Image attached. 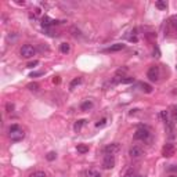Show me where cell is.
Returning <instances> with one entry per match:
<instances>
[{
    "label": "cell",
    "instance_id": "cell-1",
    "mask_svg": "<svg viewBox=\"0 0 177 177\" xmlns=\"http://www.w3.org/2000/svg\"><path fill=\"white\" fill-rule=\"evenodd\" d=\"M8 134H10L11 141H14V143L21 141L22 138L25 137V133H24V130L19 127V125H11L10 129H8Z\"/></svg>",
    "mask_w": 177,
    "mask_h": 177
},
{
    "label": "cell",
    "instance_id": "cell-2",
    "mask_svg": "<svg viewBox=\"0 0 177 177\" xmlns=\"http://www.w3.org/2000/svg\"><path fill=\"white\" fill-rule=\"evenodd\" d=\"M149 136H151V131H149V129L147 126H138V129L134 133V138L136 140H141V141L148 140Z\"/></svg>",
    "mask_w": 177,
    "mask_h": 177
},
{
    "label": "cell",
    "instance_id": "cell-3",
    "mask_svg": "<svg viewBox=\"0 0 177 177\" xmlns=\"http://www.w3.org/2000/svg\"><path fill=\"white\" fill-rule=\"evenodd\" d=\"M19 53H21V57H24V58H32L33 55L36 54V50H35V47L31 46V44H24V46L21 47Z\"/></svg>",
    "mask_w": 177,
    "mask_h": 177
},
{
    "label": "cell",
    "instance_id": "cell-4",
    "mask_svg": "<svg viewBox=\"0 0 177 177\" xmlns=\"http://www.w3.org/2000/svg\"><path fill=\"white\" fill-rule=\"evenodd\" d=\"M174 154H176V147H174V144H172V143H167V144L163 145L162 155L165 156V158H172Z\"/></svg>",
    "mask_w": 177,
    "mask_h": 177
},
{
    "label": "cell",
    "instance_id": "cell-5",
    "mask_svg": "<svg viewBox=\"0 0 177 177\" xmlns=\"http://www.w3.org/2000/svg\"><path fill=\"white\" fill-rule=\"evenodd\" d=\"M129 155L131 159H140L141 156L144 155V149L141 148L140 145H133L130 149H129Z\"/></svg>",
    "mask_w": 177,
    "mask_h": 177
},
{
    "label": "cell",
    "instance_id": "cell-6",
    "mask_svg": "<svg viewBox=\"0 0 177 177\" xmlns=\"http://www.w3.org/2000/svg\"><path fill=\"white\" fill-rule=\"evenodd\" d=\"M147 76H148V79L151 82H156L159 79V66L154 65L148 69V72H147Z\"/></svg>",
    "mask_w": 177,
    "mask_h": 177
},
{
    "label": "cell",
    "instance_id": "cell-7",
    "mask_svg": "<svg viewBox=\"0 0 177 177\" xmlns=\"http://www.w3.org/2000/svg\"><path fill=\"white\" fill-rule=\"evenodd\" d=\"M115 166V156L114 155H105L104 156V161H102V167L107 170L112 169Z\"/></svg>",
    "mask_w": 177,
    "mask_h": 177
},
{
    "label": "cell",
    "instance_id": "cell-8",
    "mask_svg": "<svg viewBox=\"0 0 177 177\" xmlns=\"http://www.w3.org/2000/svg\"><path fill=\"white\" fill-rule=\"evenodd\" d=\"M118 151H119V144H118V143H112V144H108L104 148V154H105V155H115Z\"/></svg>",
    "mask_w": 177,
    "mask_h": 177
},
{
    "label": "cell",
    "instance_id": "cell-9",
    "mask_svg": "<svg viewBox=\"0 0 177 177\" xmlns=\"http://www.w3.org/2000/svg\"><path fill=\"white\" fill-rule=\"evenodd\" d=\"M55 24H58L57 19H53V18H50V17H47V15H44L43 18H42V25H43L44 28L53 26V25H55Z\"/></svg>",
    "mask_w": 177,
    "mask_h": 177
},
{
    "label": "cell",
    "instance_id": "cell-10",
    "mask_svg": "<svg viewBox=\"0 0 177 177\" xmlns=\"http://www.w3.org/2000/svg\"><path fill=\"white\" fill-rule=\"evenodd\" d=\"M125 49V44L123 43H115V44H112L111 47H108L105 51H109V53H114V51H120Z\"/></svg>",
    "mask_w": 177,
    "mask_h": 177
},
{
    "label": "cell",
    "instance_id": "cell-11",
    "mask_svg": "<svg viewBox=\"0 0 177 177\" xmlns=\"http://www.w3.org/2000/svg\"><path fill=\"white\" fill-rule=\"evenodd\" d=\"M93 107H94L93 101H91V100H86V101H84L83 104L80 105V109H82L83 112H87V111H90V109L93 108Z\"/></svg>",
    "mask_w": 177,
    "mask_h": 177
},
{
    "label": "cell",
    "instance_id": "cell-12",
    "mask_svg": "<svg viewBox=\"0 0 177 177\" xmlns=\"http://www.w3.org/2000/svg\"><path fill=\"white\" fill-rule=\"evenodd\" d=\"M165 129H166V133L169 134L170 137H173V131H174L173 122H170V120H167V122H165Z\"/></svg>",
    "mask_w": 177,
    "mask_h": 177
},
{
    "label": "cell",
    "instance_id": "cell-13",
    "mask_svg": "<svg viewBox=\"0 0 177 177\" xmlns=\"http://www.w3.org/2000/svg\"><path fill=\"white\" fill-rule=\"evenodd\" d=\"M87 120L86 119H79V120H76L75 123V126H73V129H75V131H79L82 127H83V125H86Z\"/></svg>",
    "mask_w": 177,
    "mask_h": 177
},
{
    "label": "cell",
    "instance_id": "cell-14",
    "mask_svg": "<svg viewBox=\"0 0 177 177\" xmlns=\"http://www.w3.org/2000/svg\"><path fill=\"white\" fill-rule=\"evenodd\" d=\"M76 149H78V152H79V154H86V152H89V145H86V144H78Z\"/></svg>",
    "mask_w": 177,
    "mask_h": 177
},
{
    "label": "cell",
    "instance_id": "cell-15",
    "mask_svg": "<svg viewBox=\"0 0 177 177\" xmlns=\"http://www.w3.org/2000/svg\"><path fill=\"white\" fill-rule=\"evenodd\" d=\"M82 83V78H75V79L71 82V84H69V90H73L76 86H79V84Z\"/></svg>",
    "mask_w": 177,
    "mask_h": 177
},
{
    "label": "cell",
    "instance_id": "cell-16",
    "mask_svg": "<svg viewBox=\"0 0 177 177\" xmlns=\"http://www.w3.org/2000/svg\"><path fill=\"white\" fill-rule=\"evenodd\" d=\"M123 177H144V176H141V174H138L137 172H136V170H133V169H129L126 172V173H125V176Z\"/></svg>",
    "mask_w": 177,
    "mask_h": 177
},
{
    "label": "cell",
    "instance_id": "cell-17",
    "mask_svg": "<svg viewBox=\"0 0 177 177\" xmlns=\"http://www.w3.org/2000/svg\"><path fill=\"white\" fill-rule=\"evenodd\" d=\"M169 24H170V26H172L174 31H177V15H172V17H170Z\"/></svg>",
    "mask_w": 177,
    "mask_h": 177
},
{
    "label": "cell",
    "instance_id": "cell-18",
    "mask_svg": "<svg viewBox=\"0 0 177 177\" xmlns=\"http://www.w3.org/2000/svg\"><path fill=\"white\" fill-rule=\"evenodd\" d=\"M118 82H119V83H123V84L133 83V82H134V78H131V76H127V78H120Z\"/></svg>",
    "mask_w": 177,
    "mask_h": 177
},
{
    "label": "cell",
    "instance_id": "cell-19",
    "mask_svg": "<svg viewBox=\"0 0 177 177\" xmlns=\"http://www.w3.org/2000/svg\"><path fill=\"white\" fill-rule=\"evenodd\" d=\"M170 114H172V119H173V122H177V104L173 105V107L170 108Z\"/></svg>",
    "mask_w": 177,
    "mask_h": 177
},
{
    "label": "cell",
    "instance_id": "cell-20",
    "mask_svg": "<svg viewBox=\"0 0 177 177\" xmlns=\"http://www.w3.org/2000/svg\"><path fill=\"white\" fill-rule=\"evenodd\" d=\"M60 50H61V53L66 54V53H69V50H71V46H69L68 43H61V46H60Z\"/></svg>",
    "mask_w": 177,
    "mask_h": 177
},
{
    "label": "cell",
    "instance_id": "cell-21",
    "mask_svg": "<svg viewBox=\"0 0 177 177\" xmlns=\"http://www.w3.org/2000/svg\"><path fill=\"white\" fill-rule=\"evenodd\" d=\"M29 177H47V174L44 172H42V170H36V172L29 174Z\"/></svg>",
    "mask_w": 177,
    "mask_h": 177
},
{
    "label": "cell",
    "instance_id": "cell-22",
    "mask_svg": "<svg viewBox=\"0 0 177 177\" xmlns=\"http://www.w3.org/2000/svg\"><path fill=\"white\" fill-rule=\"evenodd\" d=\"M155 6L159 8V10H166L167 3H166V1H162V0H159V1H156V3H155Z\"/></svg>",
    "mask_w": 177,
    "mask_h": 177
},
{
    "label": "cell",
    "instance_id": "cell-23",
    "mask_svg": "<svg viewBox=\"0 0 177 177\" xmlns=\"http://www.w3.org/2000/svg\"><path fill=\"white\" fill-rule=\"evenodd\" d=\"M55 158H57V154H55L54 151L49 152V154H47V155H46V159H47V161H50V162H51V161H54Z\"/></svg>",
    "mask_w": 177,
    "mask_h": 177
},
{
    "label": "cell",
    "instance_id": "cell-24",
    "mask_svg": "<svg viewBox=\"0 0 177 177\" xmlns=\"http://www.w3.org/2000/svg\"><path fill=\"white\" fill-rule=\"evenodd\" d=\"M141 89H143V91H145V93H151L152 91V87L147 83H141Z\"/></svg>",
    "mask_w": 177,
    "mask_h": 177
},
{
    "label": "cell",
    "instance_id": "cell-25",
    "mask_svg": "<svg viewBox=\"0 0 177 177\" xmlns=\"http://www.w3.org/2000/svg\"><path fill=\"white\" fill-rule=\"evenodd\" d=\"M26 87H28L31 91H37V90H39V84H37V83H29Z\"/></svg>",
    "mask_w": 177,
    "mask_h": 177
},
{
    "label": "cell",
    "instance_id": "cell-26",
    "mask_svg": "<svg viewBox=\"0 0 177 177\" xmlns=\"http://www.w3.org/2000/svg\"><path fill=\"white\" fill-rule=\"evenodd\" d=\"M6 111H7L8 114H11V112L14 111V104H13V102H7V104H6Z\"/></svg>",
    "mask_w": 177,
    "mask_h": 177
},
{
    "label": "cell",
    "instance_id": "cell-27",
    "mask_svg": "<svg viewBox=\"0 0 177 177\" xmlns=\"http://www.w3.org/2000/svg\"><path fill=\"white\" fill-rule=\"evenodd\" d=\"M105 125H107V118H102L101 120H98V122L96 123V126L97 127H104Z\"/></svg>",
    "mask_w": 177,
    "mask_h": 177
},
{
    "label": "cell",
    "instance_id": "cell-28",
    "mask_svg": "<svg viewBox=\"0 0 177 177\" xmlns=\"http://www.w3.org/2000/svg\"><path fill=\"white\" fill-rule=\"evenodd\" d=\"M167 116H169V115H167V111H162V112H161V118L163 119V122H167V120H169V119H167Z\"/></svg>",
    "mask_w": 177,
    "mask_h": 177
},
{
    "label": "cell",
    "instance_id": "cell-29",
    "mask_svg": "<svg viewBox=\"0 0 177 177\" xmlns=\"http://www.w3.org/2000/svg\"><path fill=\"white\" fill-rule=\"evenodd\" d=\"M167 170H169V172H177V165H170V166L167 167Z\"/></svg>",
    "mask_w": 177,
    "mask_h": 177
},
{
    "label": "cell",
    "instance_id": "cell-30",
    "mask_svg": "<svg viewBox=\"0 0 177 177\" xmlns=\"http://www.w3.org/2000/svg\"><path fill=\"white\" fill-rule=\"evenodd\" d=\"M37 64H39V61H36V60H35L33 62H29V64H28V68H33V66H36Z\"/></svg>",
    "mask_w": 177,
    "mask_h": 177
},
{
    "label": "cell",
    "instance_id": "cell-31",
    "mask_svg": "<svg viewBox=\"0 0 177 177\" xmlns=\"http://www.w3.org/2000/svg\"><path fill=\"white\" fill-rule=\"evenodd\" d=\"M60 82H61V79H60L58 76H55L54 79H53V83H55V84H58V83H60Z\"/></svg>",
    "mask_w": 177,
    "mask_h": 177
},
{
    "label": "cell",
    "instance_id": "cell-32",
    "mask_svg": "<svg viewBox=\"0 0 177 177\" xmlns=\"http://www.w3.org/2000/svg\"><path fill=\"white\" fill-rule=\"evenodd\" d=\"M42 73H43V72H32V73H31V75H29V76H31V78H35V76H39V75H42Z\"/></svg>",
    "mask_w": 177,
    "mask_h": 177
},
{
    "label": "cell",
    "instance_id": "cell-33",
    "mask_svg": "<svg viewBox=\"0 0 177 177\" xmlns=\"http://www.w3.org/2000/svg\"><path fill=\"white\" fill-rule=\"evenodd\" d=\"M93 177H101V174H97V173H96V174H94Z\"/></svg>",
    "mask_w": 177,
    "mask_h": 177
},
{
    "label": "cell",
    "instance_id": "cell-34",
    "mask_svg": "<svg viewBox=\"0 0 177 177\" xmlns=\"http://www.w3.org/2000/svg\"><path fill=\"white\" fill-rule=\"evenodd\" d=\"M169 177H177V176H169Z\"/></svg>",
    "mask_w": 177,
    "mask_h": 177
},
{
    "label": "cell",
    "instance_id": "cell-35",
    "mask_svg": "<svg viewBox=\"0 0 177 177\" xmlns=\"http://www.w3.org/2000/svg\"><path fill=\"white\" fill-rule=\"evenodd\" d=\"M176 68H177V66H176Z\"/></svg>",
    "mask_w": 177,
    "mask_h": 177
}]
</instances>
